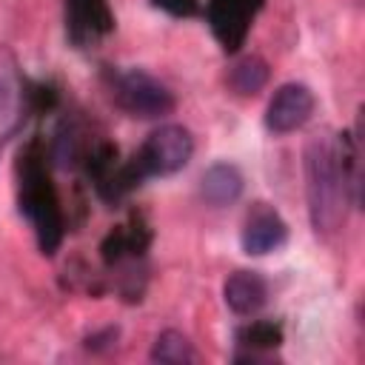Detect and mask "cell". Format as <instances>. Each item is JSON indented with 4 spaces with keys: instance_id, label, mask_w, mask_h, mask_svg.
<instances>
[{
    "instance_id": "cell-5",
    "label": "cell",
    "mask_w": 365,
    "mask_h": 365,
    "mask_svg": "<svg viewBox=\"0 0 365 365\" xmlns=\"http://www.w3.org/2000/svg\"><path fill=\"white\" fill-rule=\"evenodd\" d=\"M314 106H317V100H314V94H311L308 86H302V83H285L268 100L265 125L274 134H291V131L302 128L311 120Z\"/></svg>"
},
{
    "instance_id": "cell-9",
    "label": "cell",
    "mask_w": 365,
    "mask_h": 365,
    "mask_svg": "<svg viewBox=\"0 0 365 365\" xmlns=\"http://www.w3.org/2000/svg\"><path fill=\"white\" fill-rule=\"evenodd\" d=\"M222 294H225V305L234 314L251 317V314H257L265 305V299H268V282L257 271H234L225 279Z\"/></svg>"
},
{
    "instance_id": "cell-11",
    "label": "cell",
    "mask_w": 365,
    "mask_h": 365,
    "mask_svg": "<svg viewBox=\"0 0 365 365\" xmlns=\"http://www.w3.org/2000/svg\"><path fill=\"white\" fill-rule=\"evenodd\" d=\"M265 83H268V63L262 57H257V54H248V57L237 60L231 66V71H228V86L240 97L257 94Z\"/></svg>"
},
{
    "instance_id": "cell-4",
    "label": "cell",
    "mask_w": 365,
    "mask_h": 365,
    "mask_svg": "<svg viewBox=\"0 0 365 365\" xmlns=\"http://www.w3.org/2000/svg\"><path fill=\"white\" fill-rule=\"evenodd\" d=\"M111 88L117 106L134 117H163L174 108V94L143 68L117 71Z\"/></svg>"
},
{
    "instance_id": "cell-7",
    "label": "cell",
    "mask_w": 365,
    "mask_h": 365,
    "mask_svg": "<svg viewBox=\"0 0 365 365\" xmlns=\"http://www.w3.org/2000/svg\"><path fill=\"white\" fill-rule=\"evenodd\" d=\"M288 240V225L285 220L265 202H257L242 225V251L251 257H262L271 254L277 248H282Z\"/></svg>"
},
{
    "instance_id": "cell-3",
    "label": "cell",
    "mask_w": 365,
    "mask_h": 365,
    "mask_svg": "<svg viewBox=\"0 0 365 365\" xmlns=\"http://www.w3.org/2000/svg\"><path fill=\"white\" fill-rule=\"evenodd\" d=\"M20 211L31 220V225L40 237V248L51 254V248H57L60 234H63L60 208H57L51 180L31 160L26 163V171H23V180H20Z\"/></svg>"
},
{
    "instance_id": "cell-8",
    "label": "cell",
    "mask_w": 365,
    "mask_h": 365,
    "mask_svg": "<svg viewBox=\"0 0 365 365\" xmlns=\"http://www.w3.org/2000/svg\"><path fill=\"white\" fill-rule=\"evenodd\" d=\"M259 3L262 0H211V26L225 48H234L245 37Z\"/></svg>"
},
{
    "instance_id": "cell-10",
    "label": "cell",
    "mask_w": 365,
    "mask_h": 365,
    "mask_svg": "<svg viewBox=\"0 0 365 365\" xmlns=\"http://www.w3.org/2000/svg\"><path fill=\"white\" fill-rule=\"evenodd\" d=\"M245 188V180L240 174L237 165L231 163H214L202 177H200V197L211 205V208H222L240 200Z\"/></svg>"
},
{
    "instance_id": "cell-12",
    "label": "cell",
    "mask_w": 365,
    "mask_h": 365,
    "mask_svg": "<svg viewBox=\"0 0 365 365\" xmlns=\"http://www.w3.org/2000/svg\"><path fill=\"white\" fill-rule=\"evenodd\" d=\"M151 359H154V362L182 365V362H194L197 354H194V345L188 342L185 334L168 328V331L157 334V339H154V345H151Z\"/></svg>"
},
{
    "instance_id": "cell-1",
    "label": "cell",
    "mask_w": 365,
    "mask_h": 365,
    "mask_svg": "<svg viewBox=\"0 0 365 365\" xmlns=\"http://www.w3.org/2000/svg\"><path fill=\"white\" fill-rule=\"evenodd\" d=\"M356 148L328 134L311 137L305 145V191L311 225L319 237H331L345 225L348 205L356 202Z\"/></svg>"
},
{
    "instance_id": "cell-2",
    "label": "cell",
    "mask_w": 365,
    "mask_h": 365,
    "mask_svg": "<svg viewBox=\"0 0 365 365\" xmlns=\"http://www.w3.org/2000/svg\"><path fill=\"white\" fill-rule=\"evenodd\" d=\"M191 154H194V137L185 125H177V123L160 125L145 137V143L140 145L134 160L123 168L117 182L140 185V180H145V177L177 174L180 168L188 165Z\"/></svg>"
},
{
    "instance_id": "cell-6",
    "label": "cell",
    "mask_w": 365,
    "mask_h": 365,
    "mask_svg": "<svg viewBox=\"0 0 365 365\" xmlns=\"http://www.w3.org/2000/svg\"><path fill=\"white\" fill-rule=\"evenodd\" d=\"M23 111L26 83L20 80V66L9 48H0V154L23 125Z\"/></svg>"
}]
</instances>
